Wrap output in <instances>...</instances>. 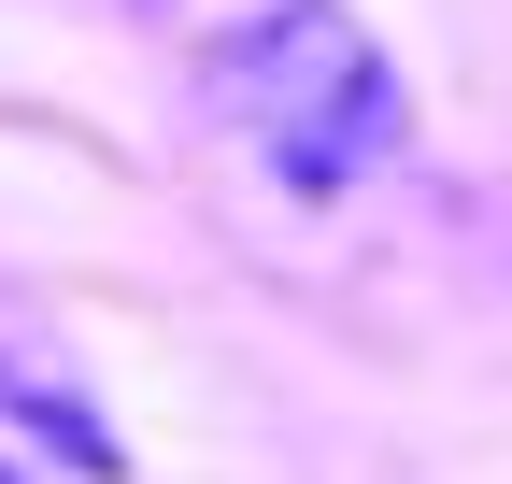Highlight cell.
<instances>
[{"label": "cell", "mask_w": 512, "mask_h": 484, "mask_svg": "<svg viewBox=\"0 0 512 484\" xmlns=\"http://www.w3.org/2000/svg\"><path fill=\"white\" fill-rule=\"evenodd\" d=\"M214 114L285 171L299 200H342L399 157V57H384L342 0H242L200 43Z\"/></svg>", "instance_id": "obj_1"}, {"label": "cell", "mask_w": 512, "mask_h": 484, "mask_svg": "<svg viewBox=\"0 0 512 484\" xmlns=\"http://www.w3.org/2000/svg\"><path fill=\"white\" fill-rule=\"evenodd\" d=\"M0 484H43V470H15V456H0Z\"/></svg>", "instance_id": "obj_2"}]
</instances>
